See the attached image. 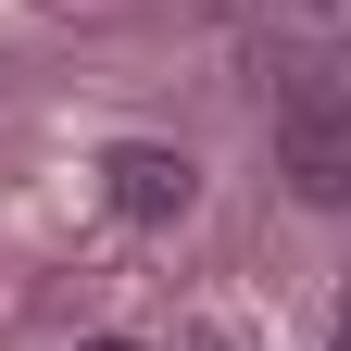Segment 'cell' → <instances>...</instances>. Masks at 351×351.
<instances>
[{
  "instance_id": "cell-1",
  "label": "cell",
  "mask_w": 351,
  "mask_h": 351,
  "mask_svg": "<svg viewBox=\"0 0 351 351\" xmlns=\"http://www.w3.org/2000/svg\"><path fill=\"white\" fill-rule=\"evenodd\" d=\"M276 176H289L314 213H339V201H351V101H289V113H276Z\"/></svg>"
},
{
  "instance_id": "cell-2",
  "label": "cell",
  "mask_w": 351,
  "mask_h": 351,
  "mask_svg": "<svg viewBox=\"0 0 351 351\" xmlns=\"http://www.w3.org/2000/svg\"><path fill=\"white\" fill-rule=\"evenodd\" d=\"M101 201L125 213V226H176V213L201 201V163H189V151H163V138H125V151L101 163Z\"/></svg>"
},
{
  "instance_id": "cell-3",
  "label": "cell",
  "mask_w": 351,
  "mask_h": 351,
  "mask_svg": "<svg viewBox=\"0 0 351 351\" xmlns=\"http://www.w3.org/2000/svg\"><path fill=\"white\" fill-rule=\"evenodd\" d=\"M88 351H138V339H88Z\"/></svg>"
},
{
  "instance_id": "cell-4",
  "label": "cell",
  "mask_w": 351,
  "mask_h": 351,
  "mask_svg": "<svg viewBox=\"0 0 351 351\" xmlns=\"http://www.w3.org/2000/svg\"><path fill=\"white\" fill-rule=\"evenodd\" d=\"M339 351H351V301H339Z\"/></svg>"
},
{
  "instance_id": "cell-5",
  "label": "cell",
  "mask_w": 351,
  "mask_h": 351,
  "mask_svg": "<svg viewBox=\"0 0 351 351\" xmlns=\"http://www.w3.org/2000/svg\"><path fill=\"white\" fill-rule=\"evenodd\" d=\"M201 351H226V339H201Z\"/></svg>"
}]
</instances>
